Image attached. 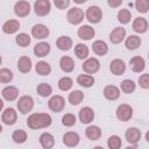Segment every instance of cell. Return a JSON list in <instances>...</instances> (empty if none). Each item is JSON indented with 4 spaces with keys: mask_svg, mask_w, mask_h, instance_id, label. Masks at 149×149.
<instances>
[{
    "mask_svg": "<svg viewBox=\"0 0 149 149\" xmlns=\"http://www.w3.org/2000/svg\"><path fill=\"white\" fill-rule=\"evenodd\" d=\"M93 149H104V148H102V147H100V146H98V147H94Z\"/></svg>",
    "mask_w": 149,
    "mask_h": 149,
    "instance_id": "obj_50",
    "label": "cell"
},
{
    "mask_svg": "<svg viewBox=\"0 0 149 149\" xmlns=\"http://www.w3.org/2000/svg\"><path fill=\"white\" fill-rule=\"evenodd\" d=\"M133 29L139 33V34H142V33H146L147 29H148V22L144 17H136L133 22Z\"/></svg>",
    "mask_w": 149,
    "mask_h": 149,
    "instance_id": "obj_25",
    "label": "cell"
},
{
    "mask_svg": "<svg viewBox=\"0 0 149 149\" xmlns=\"http://www.w3.org/2000/svg\"><path fill=\"white\" fill-rule=\"evenodd\" d=\"M83 99H84V93L79 90H74L69 94V102L73 106L80 104L83 101Z\"/></svg>",
    "mask_w": 149,
    "mask_h": 149,
    "instance_id": "obj_32",
    "label": "cell"
},
{
    "mask_svg": "<svg viewBox=\"0 0 149 149\" xmlns=\"http://www.w3.org/2000/svg\"><path fill=\"white\" fill-rule=\"evenodd\" d=\"M108 6H111V7H118V6H120L121 3H122V1L121 0H118V1H113V0H108Z\"/></svg>",
    "mask_w": 149,
    "mask_h": 149,
    "instance_id": "obj_47",
    "label": "cell"
},
{
    "mask_svg": "<svg viewBox=\"0 0 149 149\" xmlns=\"http://www.w3.org/2000/svg\"><path fill=\"white\" fill-rule=\"evenodd\" d=\"M35 69H36V72L38 74H41V76H48L51 72V66L49 65V63H47L44 61L37 62Z\"/></svg>",
    "mask_w": 149,
    "mask_h": 149,
    "instance_id": "obj_33",
    "label": "cell"
},
{
    "mask_svg": "<svg viewBox=\"0 0 149 149\" xmlns=\"http://www.w3.org/2000/svg\"><path fill=\"white\" fill-rule=\"evenodd\" d=\"M20 22L17 20H8L2 24V30L6 34H14L19 30Z\"/></svg>",
    "mask_w": 149,
    "mask_h": 149,
    "instance_id": "obj_22",
    "label": "cell"
},
{
    "mask_svg": "<svg viewBox=\"0 0 149 149\" xmlns=\"http://www.w3.org/2000/svg\"><path fill=\"white\" fill-rule=\"evenodd\" d=\"M12 139L14 140L15 143H23L27 140V133L22 129H16V130L13 132Z\"/></svg>",
    "mask_w": 149,
    "mask_h": 149,
    "instance_id": "obj_36",
    "label": "cell"
},
{
    "mask_svg": "<svg viewBox=\"0 0 149 149\" xmlns=\"http://www.w3.org/2000/svg\"><path fill=\"white\" fill-rule=\"evenodd\" d=\"M56 45H57V48L59 50L68 51L72 47V40L69 36H61V37H58V40L56 42Z\"/></svg>",
    "mask_w": 149,
    "mask_h": 149,
    "instance_id": "obj_28",
    "label": "cell"
},
{
    "mask_svg": "<svg viewBox=\"0 0 149 149\" xmlns=\"http://www.w3.org/2000/svg\"><path fill=\"white\" fill-rule=\"evenodd\" d=\"M17 69L22 73H27L31 69V59L28 56H22L17 61Z\"/></svg>",
    "mask_w": 149,
    "mask_h": 149,
    "instance_id": "obj_21",
    "label": "cell"
},
{
    "mask_svg": "<svg viewBox=\"0 0 149 149\" xmlns=\"http://www.w3.org/2000/svg\"><path fill=\"white\" fill-rule=\"evenodd\" d=\"M94 119V112L91 107H83L79 111V120L83 123H90Z\"/></svg>",
    "mask_w": 149,
    "mask_h": 149,
    "instance_id": "obj_17",
    "label": "cell"
},
{
    "mask_svg": "<svg viewBox=\"0 0 149 149\" xmlns=\"http://www.w3.org/2000/svg\"><path fill=\"white\" fill-rule=\"evenodd\" d=\"M130 19H132V13L128 9H120L119 10V13H118V20H119V22L126 24V23H128L130 21Z\"/></svg>",
    "mask_w": 149,
    "mask_h": 149,
    "instance_id": "obj_42",
    "label": "cell"
},
{
    "mask_svg": "<svg viewBox=\"0 0 149 149\" xmlns=\"http://www.w3.org/2000/svg\"><path fill=\"white\" fill-rule=\"evenodd\" d=\"M125 149H136L135 147H132V146H128V147H126Z\"/></svg>",
    "mask_w": 149,
    "mask_h": 149,
    "instance_id": "obj_49",
    "label": "cell"
},
{
    "mask_svg": "<svg viewBox=\"0 0 149 149\" xmlns=\"http://www.w3.org/2000/svg\"><path fill=\"white\" fill-rule=\"evenodd\" d=\"M34 107V100L30 95H23L17 101V109L21 114L29 113Z\"/></svg>",
    "mask_w": 149,
    "mask_h": 149,
    "instance_id": "obj_2",
    "label": "cell"
},
{
    "mask_svg": "<svg viewBox=\"0 0 149 149\" xmlns=\"http://www.w3.org/2000/svg\"><path fill=\"white\" fill-rule=\"evenodd\" d=\"M59 66L64 72H71L74 69V62L69 56H63L59 61Z\"/></svg>",
    "mask_w": 149,
    "mask_h": 149,
    "instance_id": "obj_27",
    "label": "cell"
},
{
    "mask_svg": "<svg viewBox=\"0 0 149 149\" xmlns=\"http://www.w3.org/2000/svg\"><path fill=\"white\" fill-rule=\"evenodd\" d=\"M15 42L20 45V47H28L29 44H30V36L28 35V34H26V33H21V34H19L17 36H16V38H15Z\"/></svg>",
    "mask_w": 149,
    "mask_h": 149,
    "instance_id": "obj_39",
    "label": "cell"
},
{
    "mask_svg": "<svg viewBox=\"0 0 149 149\" xmlns=\"http://www.w3.org/2000/svg\"><path fill=\"white\" fill-rule=\"evenodd\" d=\"M52 119L48 113H33L27 119V126L30 129L47 128L51 125Z\"/></svg>",
    "mask_w": 149,
    "mask_h": 149,
    "instance_id": "obj_1",
    "label": "cell"
},
{
    "mask_svg": "<svg viewBox=\"0 0 149 149\" xmlns=\"http://www.w3.org/2000/svg\"><path fill=\"white\" fill-rule=\"evenodd\" d=\"M12 79H13V72H12L9 69L2 68V69L0 70V81H1L2 84H7V83H9Z\"/></svg>",
    "mask_w": 149,
    "mask_h": 149,
    "instance_id": "obj_40",
    "label": "cell"
},
{
    "mask_svg": "<svg viewBox=\"0 0 149 149\" xmlns=\"http://www.w3.org/2000/svg\"><path fill=\"white\" fill-rule=\"evenodd\" d=\"M148 57H149V55H148Z\"/></svg>",
    "mask_w": 149,
    "mask_h": 149,
    "instance_id": "obj_51",
    "label": "cell"
},
{
    "mask_svg": "<svg viewBox=\"0 0 149 149\" xmlns=\"http://www.w3.org/2000/svg\"><path fill=\"white\" fill-rule=\"evenodd\" d=\"M14 12L19 17H24L30 13V5L28 1H17L14 6Z\"/></svg>",
    "mask_w": 149,
    "mask_h": 149,
    "instance_id": "obj_10",
    "label": "cell"
},
{
    "mask_svg": "<svg viewBox=\"0 0 149 149\" xmlns=\"http://www.w3.org/2000/svg\"><path fill=\"white\" fill-rule=\"evenodd\" d=\"M72 85H73V81L69 77H63L58 80V87L62 91H69L72 87Z\"/></svg>",
    "mask_w": 149,
    "mask_h": 149,
    "instance_id": "obj_41",
    "label": "cell"
},
{
    "mask_svg": "<svg viewBox=\"0 0 149 149\" xmlns=\"http://www.w3.org/2000/svg\"><path fill=\"white\" fill-rule=\"evenodd\" d=\"M64 105H65L64 98L61 95H52L48 101L49 108L54 112H61L64 108Z\"/></svg>",
    "mask_w": 149,
    "mask_h": 149,
    "instance_id": "obj_8",
    "label": "cell"
},
{
    "mask_svg": "<svg viewBox=\"0 0 149 149\" xmlns=\"http://www.w3.org/2000/svg\"><path fill=\"white\" fill-rule=\"evenodd\" d=\"M16 118H17V114H16L15 109L12 108V107L6 108V109L2 112V114H1V121H2L5 125H8V126L14 125L15 121H16Z\"/></svg>",
    "mask_w": 149,
    "mask_h": 149,
    "instance_id": "obj_9",
    "label": "cell"
},
{
    "mask_svg": "<svg viewBox=\"0 0 149 149\" xmlns=\"http://www.w3.org/2000/svg\"><path fill=\"white\" fill-rule=\"evenodd\" d=\"M74 54H76V56L79 59L87 58V56H88V48L85 44H83V43H78L74 47Z\"/></svg>",
    "mask_w": 149,
    "mask_h": 149,
    "instance_id": "obj_35",
    "label": "cell"
},
{
    "mask_svg": "<svg viewBox=\"0 0 149 149\" xmlns=\"http://www.w3.org/2000/svg\"><path fill=\"white\" fill-rule=\"evenodd\" d=\"M85 16H86L88 22L98 23V22H100L101 17H102V12L98 6H90L87 8V10H86Z\"/></svg>",
    "mask_w": 149,
    "mask_h": 149,
    "instance_id": "obj_3",
    "label": "cell"
},
{
    "mask_svg": "<svg viewBox=\"0 0 149 149\" xmlns=\"http://www.w3.org/2000/svg\"><path fill=\"white\" fill-rule=\"evenodd\" d=\"M100 69V63L97 58L94 57H91V58H87L84 64H83V70L84 72L88 73V74H92V73H95L98 72Z\"/></svg>",
    "mask_w": 149,
    "mask_h": 149,
    "instance_id": "obj_7",
    "label": "cell"
},
{
    "mask_svg": "<svg viewBox=\"0 0 149 149\" xmlns=\"http://www.w3.org/2000/svg\"><path fill=\"white\" fill-rule=\"evenodd\" d=\"M36 91H37L38 95H41L43 98H47L52 93V87L47 83H41V84L37 85Z\"/></svg>",
    "mask_w": 149,
    "mask_h": 149,
    "instance_id": "obj_34",
    "label": "cell"
},
{
    "mask_svg": "<svg viewBox=\"0 0 149 149\" xmlns=\"http://www.w3.org/2000/svg\"><path fill=\"white\" fill-rule=\"evenodd\" d=\"M62 123L65 126V127H72L74 123H76V116L73 114H65L63 118H62Z\"/></svg>",
    "mask_w": 149,
    "mask_h": 149,
    "instance_id": "obj_44",
    "label": "cell"
},
{
    "mask_svg": "<svg viewBox=\"0 0 149 149\" xmlns=\"http://www.w3.org/2000/svg\"><path fill=\"white\" fill-rule=\"evenodd\" d=\"M125 36H126V29L122 28V27H116L111 31L109 41L112 43H114V44H119V43H121L123 41Z\"/></svg>",
    "mask_w": 149,
    "mask_h": 149,
    "instance_id": "obj_12",
    "label": "cell"
},
{
    "mask_svg": "<svg viewBox=\"0 0 149 149\" xmlns=\"http://www.w3.org/2000/svg\"><path fill=\"white\" fill-rule=\"evenodd\" d=\"M125 44H126V48L128 50H135L141 45V38L136 35H130L127 37Z\"/></svg>",
    "mask_w": 149,
    "mask_h": 149,
    "instance_id": "obj_30",
    "label": "cell"
},
{
    "mask_svg": "<svg viewBox=\"0 0 149 149\" xmlns=\"http://www.w3.org/2000/svg\"><path fill=\"white\" fill-rule=\"evenodd\" d=\"M1 94H2V98L3 99H6L8 101H13V100H15L17 98L19 90L15 86H6L5 88H2Z\"/></svg>",
    "mask_w": 149,
    "mask_h": 149,
    "instance_id": "obj_19",
    "label": "cell"
},
{
    "mask_svg": "<svg viewBox=\"0 0 149 149\" xmlns=\"http://www.w3.org/2000/svg\"><path fill=\"white\" fill-rule=\"evenodd\" d=\"M146 140H147V141L149 142V130H148V132L146 133Z\"/></svg>",
    "mask_w": 149,
    "mask_h": 149,
    "instance_id": "obj_48",
    "label": "cell"
},
{
    "mask_svg": "<svg viewBox=\"0 0 149 149\" xmlns=\"http://www.w3.org/2000/svg\"><path fill=\"white\" fill-rule=\"evenodd\" d=\"M40 143L44 149H51L55 146V139L50 133H43L40 136Z\"/></svg>",
    "mask_w": 149,
    "mask_h": 149,
    "instance_id": "obj_24",
    "label": "cell"
},
{
    "mask_svg": "<svg viewBox=\"0 0 149 149\" xmlns=\"http://www.w3.org/2000/svg\"><path fill=\"white\" fill-rule=\"evenodd\" d=\"M129 65H130V69L134 71V72H142L146 68V63H144V59L140 56H135L133 57L130 61H129Z\"/></svg>",
    "mask_w": 149,
    "mask_h": 149,
    "instance_id": "obj_18",
    "label": "cell"
},
{
    "mask_svg": "<svg viewBox=\"0 0 149 149\" xmlns=\"http://www.w3.org/2000/svg\"><path fill=\"white\" fill-rule=\"evenodd\" d=\"M77 34H78L79 38L85 40V41H88V40H91V38L94 36L95 31H94V28H92L91 26H88V24H84V26L79 27Z\"/></svg>",
    "mask_w": 149,
    "mask_h": 149,
    "instance_id": "obj_13",
    "label": "cell"
},
{
    "mask_svg": "<svg viewBox=\"0 0 149 149\" xmlns=\"http://www.w3.org/2000/svg\"><path fill=\"white\" fill-rule=\"evenodd\" d=\"M121 91L129 94V93H133L135 91V83L130 79H125L122 83H121Z\"/></svg>",
    "mask_w": 149,
    "mask_h": 149,
    "instance_id": "obj_37",
    "label": "cell"
},
{
    "mask_svg": "<svg viewBox=\"0 0 149 149\" xmlns=\"http://www.w3.org/2000/svg\"><path fill=\"white\" fill-rule=\"evenodd\" d=\"M79 135L74 132H68L63 136V143L66 147H76L79 143Z\"/></svg>",
    "mask_w": 149,
    "mask_h": 149,
    "instance_id": "obj_15",
    "label": "cell"
},
{
    "mask_svg": "<svg viewBox=\"0 0 149 149\" xmlns=\"http://www.w3.org/2000/svg\"><path fill=\"white\" fill-rule=\"evenodd\" d=\"M121 139L118 135H112L109 136V139L107 140V146L109 149H120L121 148Z\"/></svg>",
    "mask_w": 149,
    "mask_h": 149,
    "instance_id": "obj_38",
    "label": "cell"
},
{
    "mask_svg": "<svg viewBox=\"0 0 149 149\" xmlns=\"http://www.w3.org/2000/svg\"><path fill=\"white\" fill-rule=\"evenodd\" d=\"M54 3L58 9H65L70 5V1L69 0H55Z\"/></svg>",
    "mask_w": 149,
    "mask_h": 149,
    "instance_id": "obj_46",
    "label": "cell"
},
{
    "mask_svg": "<svg viewBox=\"0 0 149 149\" xmlns=\"http://www.w3.org/2000/svg\"><path fill=\"white\" fill-rule=\"evenodd\" d=\"M104 95L107 100H116L120 95V90L114 85H107L104 88Z\"/></svg>",
    "mask_w": 149,
    "mask_h": 149,
    "instance_id": "obj_20",
    "label": "cell"
},
{
    "mask_svg": "<svg viewBox=\"0 0 149 149\" xmlns=\"http://www.w3.org/2000/svg\"><path fill=\"white\" fill-rule=\"evenodd\" d=\"M85 134H86L87 139H90L92 141H97L101 136V129L98 126H90V127L86 128Z\"/></svg>",
    "mask_w": 149,
    "mask_h": 149,
    "instance_id": "obj_29",
    "label": "cell"
},
{
    "mask_svg": "<svg viewBox=\"0 0 149 149\" xmlns=\"http://www.w3.org/2000/svg\"><path fill=\"white\" fill-rule=\"evenodd\" d=\"M31 35L35 37V38H38V40H43V38H47L49 36V29L47 26L44 24H35L33 28H31Z\"/></svg>",
    "mask_w": 149,
    "mask_h": 149,
    "instance_id": "obj_11",
    "label": "cell"
},
{
    "mask_svg": "<svg viewBox=\"0 0 149 149\" xmlns=\"http://www.w3.org/2000/svg\"><path fill=\"white\" fill-rule=\"evenodd\" d=\"M132 115H133V108L129 105H127V104L120 105L118 107V109H116V118L120 121L126 122V121H128L132 118Z\"/></svg>",
    "mask_w": 149,
    "mask_h": 149,
    "instance_id": "obj_5",
    "label": "cell"
},
{
    "mask_svg": "<svg viewBox=\"0 0 149 149\" xmlns=\"http://www.w3.org/2000/svg\"><path fill=\"white\" fill-rule=\"evenodd\" d=\"M66 19L72 24H79L84 20V12L79 7H73V8L69 9Z\"/></svg>",
    "mask_w": 149,
    "mask_h": 149,
    "instance_id": "obj_4",
    "label": "cell"
},
{
    "mask_svg": "<svg viewBox=\"0 0 149 149\" xmlns=\"http://www.w3.org/2000/svg\"><path fill=\"white\" fill-rule=\"evenodd\" d=\"M135 8L140 13H147L149 10V0H137L135 2Z\"/></svg>",
    "mask_w": 149,
    "mask_h": 149,
    "instance_id": "obj_43",
    "label": "cell"
},
{
    "mask_svg": "<svg viewBox=\"0 0 149 149\" xmlns=\"http://www.w3.org/2000/svg\"><path fill=\"white\" fill-rule=\"evenodd\" d=\"M92 50H93L94 54H97V55H99V56H104V55L107 54L108 47H107L106 42H104V41H101V40H98V41L93 42V44H92Z\"/></svg>",
    "mask_w": 149,
    "mask_h": 149,
    "instance_id": "obj_26",
    "label": "cell"
},
{
    "mask_svg": "<svg viewBox=\"0 0 149 149\" xmlns=\"http://www.w3.org/2000/svg\"><path fill=\"white\" fill-rule=\"evenodd\" d=\"M125 136H126V140H127L129 143L135 144V143H137L139 140L141 139V132H140V129H137L136 127H130V128H128V129L126 130Z\"/></svg>",
    "mask_w": 149,
    "mask_h": 149,
    "instance_id": "obj_14",
    "label": "cell"
},
{
    "mask_svg": "<svg viewBox=\"0 0 149 149\" xmlns=\"http://www.w3.org/2000/svg\"><path fill=\"white\" fill-rule=\"evenodd\" d=\"M50 52V45L47 42H40L34 47V54L37 57H44Z\"/></svg>",
    "mask_w": 149,
    "mask_h": 149,
    "instance_id": "obj_23",
    "label": "cell"
},
{
    "mask_svg": "<svg viewBox=\"0 0 149 149\" xmlns=\"http://www.w3.org/2000/svg\"><path fill=\"white\" fill-rule=\"evenodd\" d=\"M34 10L38 16H45L50 12V2L48 0H37L34 3Z\"/></svg>",
    "mask_w": 149,
    "mask_h": 149,
    "instance_id": "obj_6",
    "label": "cell"
},
{
    "mask_svg": "<svg viewBox=\"0 0 149 149\" xmlns=\"http://www.w3.org/2000/svg\"><path fill=\"white\" fill-rule=\"evenodd\" d=\"M109 69H111V72H112L113 74H115V76H120V74H122V73L125 72V70H126V65H125V62H123V61L116 58V59H113V61L111 62V66H109Z\"/></svg>",
    "mask_w": 149,
    "mask_h": 149,
    "instance_id": "obj_16",
    "label": "cell"
},
{
    "mask_svg": "<svg viewBox=\"0 0 149 149\" xmlns=\"http://www.w3.org/2000/svg\"><path fill=\"white\" fill-rule=\"evenodd\" d=\"M139 84L142 88H149V73L141 74L139 77Z\"/></svg>",
    "mask_w": 149,
    "mask_h": 149,
    "instance_id": "obj_45",
    "label": "cell"
},
{
    "mask_svg": "<svg viewBox=\"0 0 149 149\" xmlns=\"http://www.w3.org/2000/svg\"><path fill=\"white\" fill-rule=\"evenodd\" d=\"M77 83L83 87H91L94 84V78L90 74H79L77 77Z\"/></svg>",
    "mask_w": 149,
    "mask_h": 149,
    "instance_id": "obj_31",
    "label": "cell"
}]
</instances>
